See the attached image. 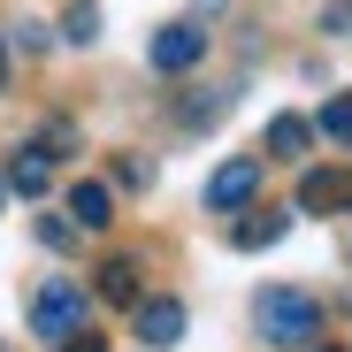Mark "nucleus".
Returning <instances> with one entry per match:
<instances>
[{"instance_id":"nucleus-1","label":"nucleus","mask_w":352,"mask_h":352,"mask_svg":"<svg viewBox=\"0 0 352 352\" xmlns=\"http://www.w3.org/2000/svg\"><path fill=\"white\" fill-rule=\"evenodd\" d=\"M253 322H261V337L283 344V352H307V344L322 337V307L307 299V291H291V283H268V291H261V299H253Z\"/></svg>"},{"instance_id":"nucleus-2","label":"nucleus","mask_w":352,"mask_h":352,"mask_svg":"<svg viewBox=\"0 0 352 352\" xmlns=\"http://www.w3.org/2000/svg\"><path fill=\"white\" fill-rule=\"evenodd\" d=\"M85 314H92V299H85V283H69V276H46V283L31 291V337H46V344L77 337Z\"/></svg>"},{"instance_id":"nucleus-3","label":"nucleus","mask_w":352,"mask_h":352,"mask_svg":"<svg viewBox=\"0 0 352 352\" xmlns=\"http://www.w3.org/2000/svg\"><path fill=\"white\" fill-rule=\"evenodd\" d=\"M146 62H153L161 77L199 69V62H207V31H199V23H161V31H153V46H146Z\"/></svg>"},{"instance_id":"nucleus-4","label":"nucleus","mask_w":352,"mask_h":352,"mask_svg":"<svg viewBox=\"0 0 352 352\" xmlns=\"http://www.w3.org/2000/svg\"><path fill=\"white\" fill-rule=\"evenodd\" d=\"M253 192H261V161H253V153L222 161V168L207 176V207H214V214H238V207H253Z\"/></svg>"},{"instance_id":"nucleus-5","label":"nucleus","mask_w":352,"mask_h":352,"mask_svg":"<svg viewBox=\"0 0 352 352\" xmlns=\"http://www.w3.org/2000/svg\"><path fill=\"white\" fill-rule=\"evenodd\" d=\"M138 344L146 352H168V344H184V299H138Z\"/></svg>"},{"instance_id":"nucleus-6","label":"nucleus","mask_w":352,"mask_h":352,"mask_svg":"<svg viewBox=\"0 0 352 352\" xmlns=\"http://www.w3.org/2000/svg\"><path fill=\"white\" fill-rule=\"evenodd\" d=\"M352 207V176L344 168H307L299 176V214H344Z\"/></svg>"},{"instance_id":"nucleus-7","label":"nucleus","mask_w":352,"mask_h":352,"mask_svg":"<svg viewBox=\"0 0 352 352\" xmlns=\"http://www.w3.org/2000/svg\"><path fill=\"white\" fill-rule=\"evenodd\" d=\"M283 230H291V214L283 207H261L245 222H230V245H238V253H268V245H283Z\"/></svg>"},{"instance_id":"nucleus-8","label":"nucleus","mask_w":352,"mask_h":352,"mask_svg":"<svg viewBox=\"0 0 352 352\" xmlns=\"http://www.w3.org/2000/svg\"><path fill=\"white\" fill-rule=\"evenodd\" d=\"M8 192H23V199L54 192V153H46V146H16V161H8Z\"/></svg>"},{"instance_id":"nucleus-9","label":"nucleus","mask_w":352,"mask_h":352,"mask_svg":"<svg viewBox=\"0 0 352 352\" xmlns=\"http://www.w3.org/2000/svg\"><path fill=\"white\" fill-rule=\"evenodd\" d=\"M100 299H107V307H138V299H146V291H138V261H123V253L100 261Z\"/></svg>"},{"instance_id":"nucleus-10","label":"nucleus","mask_w":352,"mask_h":352,"mask_svg":"<svg viewBox=\"0 0 352 352\" xmlns=\"http://www.w3.org/2000/svg\"><path fill=\"white\" fill-rule=\"evenodd\" d=\"M69 214H77V230H107L115 222V192L107 184H69Z\"/></svg>"},{"instance_id":"nucleus-11","label":"nucleus","mask_w":352,"mask_h":352,"mask_svg":"<svg viewBox=\"0 0 352 352\" xmlns=\"http://www.w3.org/2000/svg\"><path fill=\"white\" fill-rule=\"evenodd\" d=\"M307 146H314V123H307V115H276V123H268V153H276V161H307Z\"/></svg>"},{"instance_id":"nucleus-12","label":"nucleus","mask_w":352,"mask_h":352,"mask_svg":"<svg viewBox=\"0 0 352 352\" xmlns=\"http://www.w3.org/2000/svg\"><path fill=\"white\" fill-rule=\"evenodd\" d=\"M222 107H230V92H199V100L176 107V123H184V131H207V123H222Z\"/></svg>"},{"instance_id":"nucleus-13","label":"nucleus","mask_w":352,"mask_h":352,"mask_svg":"<svg viewBox=\"0 0 352 352\" xmlns=\"http://www.w3.org/2000/svg\"><path fill=\"white\" fill-rule=\"evenodd\" d=\"M322 138H337V146H352V92H337L329 107H322V123H314Z\"/></svg>"},{"instance_id":"nucleus-14","label":"nucleus","mask_w":352,"mask_h":352,"mask_svg":"<svg viewBox=\"0 0 352 352\" xmlns=\"http://www.w3.org/2000/svg\"><path fill=\"white\" fill-rule=\"evenodd\" d=\"M62 38H69V46H92V38H100V8H92V0H77V8L62 16Z\"/></svg>"},{"instance_id":"nucleus-15","label":"nucleus","mask_w":352,"mask_h":352,"mask_svg":"<svg viewBox=\"0 0 352 352\" xmlns=\"http://www.w3.org/2000/svg\"><path fill=\"white\" fill-rule=\"evenodd\" d=\"M115 184H123V192H146V184H153V161H138V153H115Z\"/></svg>"},{"instance_id":"nucleus-16","label":"nucleus","mask_w":352,"mask_h":352,"mask_svg":"<svg viewBox=\"0 0 352 352\" xmlns=\"http://www.w3.org/2000/svg\"><path fill=\"white\" fill-rule=\"evenodd\" d=\"M38 245H62V253H69V245H77V222H62V214H46V222H38Z\"/></svg>"},{"instance_id":"nucleus-17","label":"nucleus","mask_w":352,"mask_h":352,"mask_svg":"<svg viewBox=\"0 0 352 352\" xmlns=\"http://www.w3.org/2000/svg\"><path fill=\"white\" fill-rule=\"evenodd\" d=\"M322 31H352V0H329V8H322Z\"/></svg>"},{"instance_id":"nucleus-18","label":"nucleus","mask_w":352,"mask_h":352,"mask_svg":"<svg viewBox=\"0 0 352 352\" xmlns=\"http://www.w3.org/2000/svg\"><path fill=\"white\" fill-rule=\"evenodd\" d=\"M0 92H8V46H0Z\"/></svg>"},{"instance_id":"nucleus-19","label":"nucleus","mask_w":352,"mask_h":352,"mask_svg":"<svg viewBox=\"0 0 352 352\" xmlns=\"http://www.w3.org/2000/svg\"><path fill=\"white\" fill-rule=\"evenodd\" d=\"M0 207H8V176H0Z\"/></svg>"},{"instance_id":"nucleus-20","label":"nucleus","mask_w":352,"mask_h":352,"mask_svg":"<svg viewBox=\"0 0 352 352\" xmlns=\"http://www.w3.org/2000/svg\"><path fill=\"white\" fill-rule=\"evenodd\" d=\"M307 352H322V344H307Z\"/></svg>"}]
</instances>
